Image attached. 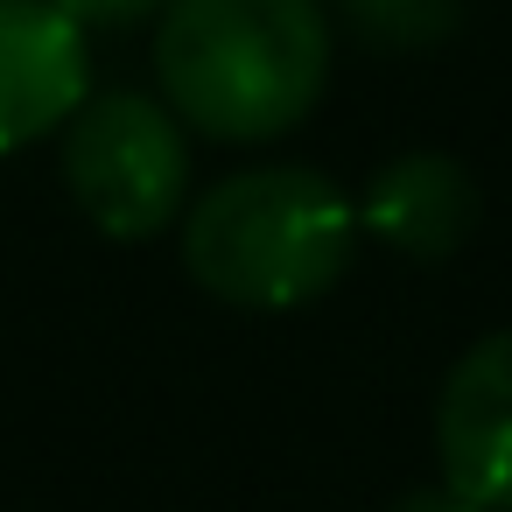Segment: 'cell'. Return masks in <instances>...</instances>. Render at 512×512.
I'll return each mask as SVG.
<instances>
[{
    "instance_id": "obj_1",
    "label": "cell",
    "mask_w": 512,
    "mask_h": 512,
    "mask_svg": "<svg viewBox=\"0 0 512 512\" xmlns=\"http://www.w3.org/2000/svg\"><path fill=\"white\" fill-rule=\"evenodd\" d=\"M155 78L176 120L211 141H274L330 85V15L316 0H169Z\"/></svg>"
},
{
    "instance_id": "obj_2",
    "label": "cell",
    "mask_w": 512,
    "mask_h": 512,
    "mask_svg": "<svg viewBox=\"0 0 512 512\" xmlns=\"http://www.w3.org/2000/svg\"><path fill=\"white\" fill-rule=\"evenodd\" d=\"M358 211L302 162L239 169L211 183L183 218V267L232 309H302L351 267Z\"/></svg>"
},
{
    "instance_id": "obj_3",
    "label": "cell",
    "mask_w": 512,
    "mask_h": 512,
    "mask_svg": "<svg viewBox=\"0 0 512 512\" xmlns=\"http://www.w3.org/2000/svg\"><path fill=\"white\" fill-rule=\"evenodd\" d=\"M64 183L106 239L134 246V239L169 232L190 190V148H183L176 113L141 92L85 99L64 127Z\"/></svg>"
},
{
    "instance_id": "obj_4",
    "label": "cell",
    "mask_w": 512,
    "mask_h": 512,
    "mask_svg": "<svg viewBox=\"0 0 512 512\" xmlns=\"http://www.w3.org/2000/svg\"><path fill=\"white\" fill-rule=\"evenodd\" d=\"M435 456L442 484L477 512H512V330L477 337L435 400Z\"/></svg>"
},
{
    "instance_id": "obj_5",
    "label": "cell",
    "mask_w": 512,
    "mask_h": 512,
    "mask_svg": "<svg viewBox=\"0 0 512 512\" xmlns=\"http://www.w3.org/2000/svg\"><path fill=\"white\" fill-rule=\"evenodd\" d=\"M92 99L85 29L57 0H0V155H15Z\"/></svg>"
},
{
    "instance_id": "obj_6",
    "label": "cell",
    "mask_w": 512,
    "mask_h": 512,
    "mask_svg": "<svg viewBox=\"0 0 512 512\" xmlns=\"http://www.w3.org/2000/svg\"><path fill=\"white\" fill-rule=\"evenodd\" d=\"M477 176L456 162V155H435V148H414V155H393L372 183H365V204H358V225L407 253V260H449L470 246L477 232Z\"/></svg>"
},
{
    "instance_id": "obj_7",
    "label": "cell",
    "mask_w": 512,
    "mask_h": 512,
    "mask_svg": "<svg viewBox=\"0 0 512 512\" xmlns=\"http://www.w3.org/2000/svg\"><path fill=\"white\" fill-rule=\"evenodd\" d=\"M372 50H428L463 22V0H337Z\"/></svg>"
},
{
    "instance_id": "obj_8",
    "label": "cell",
    "mask_w": 512,
    "mask_h": 512,
    "mask_svg": "<svg viewBox=\"0 0 512 512\" xmlns=\"http://www.w3.org/2000/svg\"><path fill=\"white\" fill-rule=\"evenodd\" d=\"M57 8H64L78 29H127V22L155 15L162 0H57Z\"/></svg>"
},
{
    "instance_id": "obj_9",
    "label": "cell",
    "mask_w": 512,
    "mask_h": 512,
    "mask_svg": "<svg viewBox=\"0 0 512 512\" xmlns=\"http://www.w3.org/2000/svg\"><path fill=\"white\" fill-rule=\"evenodd\" d=\"M386 512H477L463 491H449V484H421V491H407V498H393Z\"/></svg>"
}]
</instances>
